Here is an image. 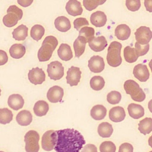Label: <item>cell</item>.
I'll return each mask as SVG.
<instances>
[{"mask_svg": "<svg viewBox=\"0 0 152 152\" xmlns=\"http://www.w3.org/2000/svg\"><path fill=\"white\" fill-rule=\"evenodd\" d=\"M56 142V152H80L86 144L83 135L73 128H66L55 131Z\"/></svg>", "mask_w": 152, "mask_h": 152, "instance_id": "6da1fadb", "label": "cell"}, {"mask_svg": "<svg viewBox=\"0 0 152 152\" xmlns=\"http://www.w3.org/2000/svg\"><path fill=\"white\" fill-rule=\"evenodd\" d=\"M122 44L117 41L112 42L107 49V62L110 66L118 67L122 62L121 55Z\"/></svg>", "mask_w": 152, "mask_h": 152, "instance_id": "7a4b0ae2", "label": "cell"}, {"mask_svg": "<svg viewBox=\"0 0 152 152\" xmlns=\"http://www.w3.org/2000/svg\"><path fill=\"white\" fill-rule=\"evenodd\" d=\"M124 88L126 94L137 102H142L145 99V94L139 84L133 80H128L124 84Z\"/></svg>", "mask_w": 152, "mask_h": 152, "instance_id": "3957f363", "label": "cell"}, {"mask_svg": "<svg viewBox=\"0 0 152 152\" xmlns=\"http://www.w3.org/2000/svg\"><path fill=\"white\" fill-rule=\"evenodd\" d=\"M40 136L34 130L28 131L24 135L25 150L26 152H38L40 148Z\"/></svg>", "mask_w": 152, "mask_h": 152, "instance_id": "277c9868", "label": "cell"}, {"mask_svg": "<svg viewBox=\"0 0 152 152\" xmlns=\"http://www.w3.org/2000/svg\"><path fill=\"white\" fill-rule=\"evenodd\" d=\"M47 72L48 77L51 80H59L64 75V68L60 62L58 61H52L48 65Z\"/></svg>", "mask_w": 152, "mask_h": 152, "instance_id": "5b68a950", "label": "cell"}, {"mask_svg": "<svg viewBox=\"0 0 152 152\" xmlns=\"http://www.w3.org/2000/svg\"><path fill=\"white\" fill-rule=\"evenodd\" d=\"M56 133L53 130L46 131L42 137V147L47 151H52L54 149L56 142Z\"/></svg>", "mask_w": 152, "mask_h": 152, "instance_id": "8992f818", "label": "cell"}, {"mask_svg": "<svg viewBox=\"0 0 152 152\" xmlns=\"http://www.w3.org/2000/svg\"><path fill=\"white\" fill-rule=\"evenodd\" d=\"M134 34L137 42L142 45L148 44L152 39V31L147 26H140L136 30Z\"/></svg>", "mask_w": 152, "mask_h": 152, "instance_id": "52a82bcc", "label": "cell"}, {"mask_svg": "<svg viewBox=\"0 0 152 152\" xmlns=\"http://www.w3.org/2000/svg\"><path fill=\"white\" fill-rule=\"evenodd\" d=\"M28 78L31 83L34 85L42 84L46 80V75L44 71L39 67L33 68L29 70Z\"/></svg>", "mask_w": 152, "mask_h": 152, "instance_id": "ba28073f", "label": "cell"}, {"mask_svg": "<svg viewBox=\"0 0 152 152\" xmlns=\"http://www.w3.org/2000/svg\"><path fill=\"white\" fill-rule=\"evenodd\" d=\"M81 71L79 67L71 66L66 72V83L70 86H76L80 81Z\"/></svg>", "mask_w": 152, "mask_h": 152, "instance_id": "9c48e42d", "label": "cell"}, {"mask_svg": "<svg viewBox=\"0 0 152 152\" xmlns=\"http://www.w3.org/2000/svg\"><path fill=\"white\" fill-rule=\"evenodd\" d=\"M88 66L92 72L100 73L104 69V59L99 55H93L88 61Z\"/></svg>", "mask_w": 152, "mask_h": 152, "instance_id": "30bf717a", "label": "cell"}, {"mask_svg": "<svg viewBox=\"0 0 152 152\" xmlns=\"http://www.w3.org/2000/svg\"><path fill=\"white\" fill-rule=\"evenodd\" d=\"M64 94V90L59 86H54L50 87L47 92L48 100L53 103L61 102Z\"/></svg>", "mask_w": 152, "mask_h": 152, "instance_id": "8fae6325", "label": "cell"}, {"mask_svg": "<svg viewBox=\"0 0 152 152\" xmlns=\"http://www.w3.org/2000/svg\"><path fill=\"white\" fill-rule=\"evenodd\" d=\"M132 73L135 78L141 82L147 81L150 77V72L147 65L142 64L136 65L133 69Z\"/></svg>", "mask_w": 152, "mask_h": 152, "instance_id": "7c38bea8", "label": "cell"}, {"mask_svg": "<svg viewBox=\"0 0 152 152\" xmlns=\"http://www.w3.org/2000/svg\"><path fill=\"white\" fill-rule=\"evenodd\" d=\"M65 10L69 15L74 17L80 15L83 12L81 4L78 0H69L66 4Z\"/></svg>", "mask_w": 152, "mask_h": 152, "instance_id": "4fadbf2b", "label": "cell"}, {"mask_svg": "<svg viewBox=\"0 0 152 152\" xmlns=\"http://www.w3.org/2000/svg\"><path fill=\"white\" fill-rule=\"evenodd\" d=\"M53 47L48 43H42V46L38 50L37 58L40 62L48 61L52 57L54 51Z\"/></svg>", "mask_w": 152, "mask_h": 152, "instance_id": "5bb4252c", "label": "cell"}, {"mask_svg": "<svg viewBox=\"0 0 152 152\" xmlns=\"http://www.w3.org/2000/svg\"><path fill=\"white\" fill-rule=\"evenodd\" d=\"M88 46L91 50L99 52L103 50L107 46V42L103 36L94 37L92 40L88 42Z\"/></svg>", "mask_w": 152, "mask_h": 152, "instance_id": "9a60e30c", "label": "cell"}, {"mask_svg": "<svg viewBox=\"0 0 152 152\" xmlns=\"http://www.w3.org/2000/svg\"><path fill=\"white\" fill-rule=\"evenodd\" d=\"M126 113L121 106H115L111 108L109 112V118L113 122H119L124 120Z\"/></svg>", "mask_w": 152, "mask_h": 152, "instance_id": "2e32d148", "label": "cell"}, {"mask_svg": "<svg viewBox=\"0 0 152 152\" xmlns=\"http://www.w3.org/2000/svg\"><path fill=\"white\" fill-rule=\"evenodd\" d=\"M91 24L96 27H103L107 22V17L105 13L101 11L93 12L90 18Z\"/></svg>", "mask_w": 152, "mask_h": 152, "instance_id": "e0dca14e", "label": "cell"}, {"mask_svg": "<svg viewBox=\"0 0 152 152\" xmlns=\"http://www.w3.org/2000/svg\"><path fill=\"white\" fill-rule=\"evenodd\" d=\"M24 104V99L19 94H12L8 97V104L10 108L14 110H18L23 108Z\"/></svg>", "mask_w": 152, "mask_h": 152, "instance_id": "ac0fdd59", "label": "cell"}, {"mask_svg": "<svg viewBox=\"0 0 152 152\" xmlns=\"http://www.w3.org/2000/svg\"><path fill=\"white\" fill-rule=\"evenodd\" d=\"M131 35V29L125 24H119L115 29V36L119 40H127Z\"/></svg>", "mask_w": 152, "mask_h": 152, "instance_id": "d6986e66", "label": "cell"}, {"mask_svg": "<svg viewBox=\"0 0 152 152\" xmlns=\"http://www.w3.org/2000/svg\"><path fill=\"white\" fill-rule=\"evenodd\" d=\"M33 121L31 112L27 110H22L16 116V121L21 126H28Z\"/></svg>", "mask_w": 152, "mask_h": 152, "instance_id": "ffe728a7", "label": "cell"}, {"mask_svg": "<svg viewBox=\"0 0 152 152\" xmlns=\"http://www.w3.org/2000/svg\"><path fill=\"white\" fill-rule=\"evenodd\" d=\"M128 114L133 119H138L144 115V109L140 105L136 103H130L127 107Z\"/></svg>", "mask_w": 152, "mask_h": 152, "instance_id": "44dd1931", "label": "cell"}, {"mask_svg": "<svg viewBox=\"0 0 152 152\" xmlns=\"http://www.w3.org/2000/svg\"><path fill=\"white\" fill-rule=\"evenodd\" d=\"M54 25L55 28L61 32H66L71 27L69 20L65 16H59L56 18Z\"/></svg>", "mask_w": 152, "mask_h": 152, "instance_id": "7402d4cb", "label": "cell"}, {"mask_svg": "<svg viewBox=\"0 0 152 152\" xmlns=\"http://www.w3.org/2000/svg\"><path fill=\"white\" fill-rule=\"evenodd\" d=\"M59 58L64 61L71 60L73 57L72 51L70 46L66 43H61L58 49Z\"/></svg>", "mask_w": 152, "mask_h": 152, "instance_id": "603a6c76", "label": "cell"}, {"mask_svg": "<svg viewBox=\"0 0 152 152\" xmlns=\"http://www.w3.org/2000/svg\"><path fill=\"white\" fill-rule=\"evenodd\" d=\"M87 43L86 39L80 36H78L74 40L73 48L75 52V56L76 58H80L84 53Z\"/></svg>", "mask_w": 152, "mask_h": 152, "instance_id": "cb8c5ba5", "label": "cell"}, {"mask_svg": "<svg viewBox=\"0 0 152 152\" xmlns=\"http://www.w3.org/2000/svg\"><path fill=\"white\" fill-rule=\"evenodd\" d=\"M26 52L25 46L21 43L13 44L9 49L10 56L14 59H20L24 56Z\"/></svg>", "mask_w": 152, "mask_h": 152, "instance_id": "d4e9b609", "label": "cell"}, {"mask_svg": "<svg viewBox=\"0 0 152 152\" xmlns=\"http://www.w3.org/2000/svg\"><path fill=\"white\" fill-rule=\"evenodd\" d=\"M107 109L102 104H96L90 110V115L91 118L96 121L103 119L106 116Z\"/></svg>", "mask_w": 152, "mask_h": 152, "instance_id": "484cf974", "label": "cell"}, {"mask_svg": "<svg viewBox=\"0 0 152 152\" xmlns=\"http://www.w3.org/2000/svg\"><path fill=\"white\" fill-rule=\"evenodd\" d=\"M49 109L48 103L45 100L36 102L33 107V112L37 116H43L47 114Z\"/></svg>", "mask_w": 152, "mask_h": 152, "instance_id": "4316f807", "label": "cell"}, {"mask_svg": "<svg viewBox=\"0 0 152 152\" xmlns=\"http://www.w3.org/2000/svg\"><path fill=\"white\" fill-rule=\"evenodd\" d=\"M12 34L15 40L23 41L28 36V27L24 24H21L14 29Z\"/></svg>", "mask_w": 152, "mask_h": 152, "instance_id": "83f0119b", "label": "cell"}, {"mask_svg": "<svg viewBox=\"0 0 152 152\" xmlns=\"http://www.w3.org/2000/svg\"><path fill=\"white\" fill-rule=\"evenodd\" d=\"M113 132L112 125L107 122L100 123L97 128V132L100 137L102 138L110 137Z\"/></svg>", "mask_w": 152, "mask_h": 152, "instance_id": "f1b7e54d", "label": "cell"}, {"mask_svg": "<svg viewBox=\"0 0 152 152\" xmlns=\"http://www.w3.org/2000/svg\"><path fill=\"white\" fill-rule=\"evenodd\" d=\"M138 130L143 135H147L152 132V118H145L138 124Z\"/></svg>", "mask_w": 152, "mask_h": 152, "instance_id": "f546056e", "label": "cell"}, {"mask_svg": "<svg viewBox=\"0 0 152 152\" xmlns=\"http://www.w3.org/2000/svg\"><path fill=\"white\" fill-rule=\"evenodd\" d=\"M124 57L126 62L128 63H134L138 58V56L136 54L135 48H131L129 46H127L124 49Z\"/></svg>", "mask_w": 152, "mask_h": 152, "instance_id": "4dcf8cb0", "label": "cell"}, {"mask_svg": "<svg viewBox=\"0 0 152 152\" xmlns=\"http://www.w3.org/2000/svg\"><path fill=\"white\" fill-rule=\"evenodd\" d=\"M19 20V17L13 12H7L2 18V23L7 27L15 26Z\"/></svg>", "mask_w": 152, "mask_h": 152, "instance_id": "1f68e13d", "label": "cell"}, {"mask_svg": "<svg viewBox=\"0 0 152 152\" xmlns=\"http://www.w3.org/2000/svg\"><path fill=\"white\" fill-rule=\"evenodd\" d=\"M45 30L40 24H35L31 28L30 36L36 41L40 40L45 34Z\"/></svg>", "mask_w": 152, "mask_h": 152, "instance_id": "d6a6232c", "label": "cell"}, {"mask_svg": "<svg viewBox=\"0 0 152 152\" xmlns=\"http://www.w3.org/2000/svg\"><path fill=\"white\" fill-rule=\"evenodd\" d=\"M104 84L105 81L104 78L100 75L93 77L90 81V87L95 91L101 90L104 87Z\"/></svg>", "mask_w": 152, "mask_h": 152, "instance_id": "836d02e7", "label": "cell"}, {"mask_svg": "<svg viewBox=\"0 0 152 152\" xmlns=\"http://www.w3.org/2000/svg\"><path fill=\"white\" fill-rule=\"evenodd\" d=\"M13 119L12 111L8 108L0 109V124L5 125L11 122Z\"/></svg>", "mask_w": 152, "mask_h": 152, "instance_id": "e575fe53", "label": "cell"}, {"mask_svg": "<svg viewBox=\"0 0 152 152\" xmlns=\"http://www.w3.org/2000/svg\"><path fill=\"white\" fill-rule=\"evenodd\" d=\"M95 31L93 27L85 26L82 27L79 31V36L84 37L87 43L90 42L94 37Z\"/></svg>", "mask_w": 152, "mask_h": 152, "instance_id": "d590c367", "label": "cell"}, {"mask_svg": "<svg viewBox=\"0 0 152 152\" xmlns=\"http://www.w3.org/2000/svg\"><path fill=\"white\" fill-rule=\"evenodd\" d=\"M121 94L118 91H111L107 94L106 99L109 103L111 104H118L121 100Z\"/></svg>", "mask_w": 152, "mask_h": 152, "instance_id": "8d00e7d4", "label": "cell"}, {"mask_svg": "<svg viewBox=\"0 0 152 152\" xmlns=\"http://www.w3.org/2000/svg\"><path fill=\"white\" fill-rule=\"evenodd\" d=\"M99 150L100 152H115L116 147L112 141H105L101 143Z\"/></svg>", "mask_w": 152, "mask_h": 152, "instance_id": "74e56055", "label": "cell"}, {"mask_svg": "<svg viewBox=\"0 0 152 152\" xmlns=\"http://www.w3.org/2000/svg\"><path fill=\"white\" fill-rule=\"evenodd\" d=\"M125 5L128 10L135 12L140 8L141 1L140 0H126Z\"/></svg>", "mask_w": 152, "mask_h": 152, "instance_id": "f35d334b", "label": "cell"}, {"mask_svg": "<svg viewBox=\"0 0 152 152\" xmlns=\"http://www.w3.org/2000/svg\"><path fill=\"white\" fill-rule=\"evenodd\" d=\"M149 49H150L149 44L142 45L139 44L138 42H136L135 43V52L138 57L144 56L146 53H147V52L149 50Z\"/></svg>", "mask_w": 152, "mask_h": 152, "instance_id": "ab89813d", "label": "cell"}, {"mask_svg": "<svg viewBox=\"0 0 152 152\" xmlns=\"http://www.w3.org/2000/svg\"><path fill=\"white\" fill-rule=\"evenodd\" d=\"M83 4L87 10L91 11L100 5V0H83Z\"/></svg>", "mask_w": 152, "mask_h": 152, "instance_id": "60d3db41", "label": "cell"}, {"mask_svg": "<svg viewBox=\"0 0 152 152\" xmlns=\"http://www.w3.org/2000/svg\"><path fill=\"white\" fill-rule=\"evenodd\" d=\"M73 24H74V27L77 31H80L82 27L88 26L89 23L86 18L78 17L74 20V21H73Z\"/></svg>", "mask_w": 152, "mask_h": 152, "instance_id": "b9f144b4", "label": "cell"}, {"mask_svg": "<svg viewBox=\"0 0 152 152\" xmlns=\"http://www.w3.org/2000/svg\"><path fill=\"white\" fill-rule=\"evenodd\" d=\"M42 43H48L55 50L58 45V39L55 36H48L45 38Z\"/></svg>", "mask_w": 152, "mask_h": 152, "instance_id": "7bdbcfd3", "label": "cell"}, {"mask_svg": "<svg viewBox=\"0 0 152 152\" xmlns=\"http://www.w3.org/2000/svg\"><path fill=\"white\" fill-rule=\"evenodd\" d=\"M7 12H13V13L15 14L19 17L20 20H21L22 18L23 15V10L15 5H10L8 8V9L7 10Z\"/></svg>", "mask_w": 152, "mask_h": 152, "instance_id": "ee69618b", "label": "cell"}, {"mask_svg": "<svg viewBox=\"0 0 152 152\" xmlns=\"http://www.w3.org/2000/svg\"><path fill=\"white\" fill-rule=\"evenodd\" d=\"M134 148L132 144L128 142L122 143L119 148L118 152H133Z\"/></svg>", "mask_w": 152, "mask_h": 152, "instance_id": "f6af8a7d", "label": "cell"}, {"mask_svg": "<svg viewBox=\"0 0 152 152\" xmlns=\"http://www.w3.org/2000/svg\"><path fill=\"white\" fill-rule=\"evenodd\" d=\"M81 152H97V147L93 144H87L81 149Z\"/></svg>", "mask_w": 152, "mask_h": 152, "instance_id": "bcb514c9", "label": "cell"}, {"mask_svg": "<svg viewBox=\"0 0 152 152\" xmlns=\"http://www.w3.org/2000/svg\"><path fill=\"white\" fill-rule=\"evenodd\" d=\"M8 57L5 51L0 49V66L4 65L7 63Z\"/></svg>", "mask_w": 152, "mask_h": 152, "instance_id": "7dc6e473", "label": "cell"}, {"mask_svg": "<svg viewBox=\"0 0 152 152\" xmlns=\"http://www.w3.org/2000/svg\"><path fill=\"white\" fill-rule=\"evenodd\" d=\"M33 0H17L18 4L22 7L26 8L31 5L33 3Z\"/></svg>", "mask_w": 152, "mask_h": 152, "instance_id": "c3c4849f", "label": "cell"}, {"mask_svg": "<svg viewBox=\"0 0 152 152\" xmlns=\"http://www.w3.org/2000/svg\"><path fill=\"white\" fill-rule=\"evenodd\" d=\"M144 7L149 12H152V0H144Z\"/></svg>", "mask_w": 152, "mask_h": 152, "instance_id": "681fc988", "label": "cell"}, {"mask_svg": "<svg viewBox=\"0 0 152 152\" xmlns=\"http://www.w3.org/2000/svg\"><path fill=\"white\" fill-rule=\"evenodd\" d=\"M148 108L150 110V112L151 113H152V99L150 100L149 102H148Z\"/></svg>", "mask_w": 152, "mask_h": 152, "instance_id": "f907efd6", "label": "cell"}, {"mask_svg": "<svg viewBox=\"0 0 152 152\" xmlns=\"http://www.w3.org/2000/svg\"><path fill=\"white\" fill-rule=\"evenodd\" d=\"M148 145L152 148V135H151L149 137L148 140Z\"/></svg>", "mask_w": 152, "mask_h": 152, "instance_id": "816d5d0a", "label": "cell"}, {"mask_svg": "<svg viewBox=\"0 0 152 152\" xmlns=\"http://www.w3.org/2000/svg\"><path fill=\"white\" fill-rule=\"evenodd\" d=\"M148 66H149V67H150V69H151V72H152V59H151V60L150 61V62H149V63H148Z\"/></svg>", "mask_w": 152, "mask_h": 152, "instance_id": "f5cc1de1", "label": "cell"}, {"mask_svg": "<svg viewBox=\"0 0 152 152\" xmlns=\"http://www.w3.org/2000/svg\"><path fill=\"white\" fill-rule=\"evenodd\" d=\"M106 1V0H100V5H103Z\"/></svg>", "mask_w": 152, "mask_h": 152, "instance_id": "db71d44e", "label": "cell"}, {"mask_svg": "<svg viewBox=\"0 0 152 152\" xmlns=\"http://www.w3.org/2000/svg\"><path fill=\"white\" fill-rule=\"evenodd\" d=\"M1 95V88H0V96Z\"/></svg>", "mask_w": 152, "mask_h": 152, "instance_id": "11a10c76", "label": "cell"}, {"mask_svg": "<svg viewBox=\"0 0 152 152\" xmlns=\"http://www.w3.org/2000/svg\"><path fill=\"white\" fill-rule=\"evenodd\" d=\"M0 152H4V151H0Z\"/></svg>", "mask_w": 152, "mask_h": 152, "instance_id": "9f6ffc18", "label": "cell"}, {"mask_svg": "<svg viewBox=\"0 0 152 152\" xmlns=\"http://www.w3.org/2000/svg\"><path fill=\"white\" fill-rule=\"evenodd\" d=\"M149 152H152V151H149Z\"/></svg>", "mask_w": 152, "mask_h": 152, "instance_id": "6f0895ef", "label": "cell"}]
</instances>
